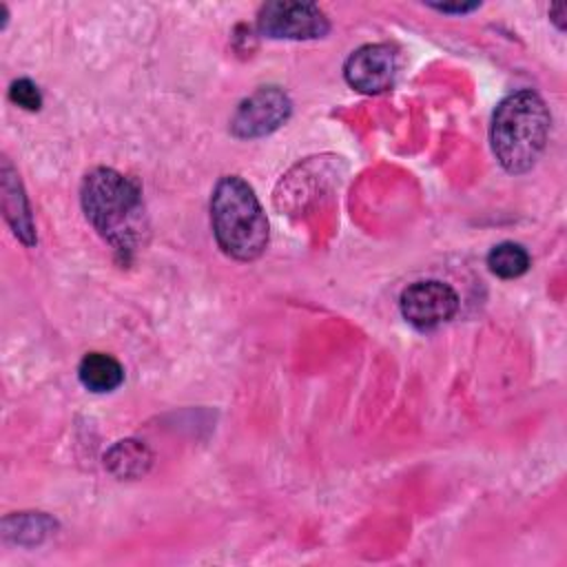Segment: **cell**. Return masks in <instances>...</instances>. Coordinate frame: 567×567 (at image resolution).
Masks as SVG:
<instances>
[{
	"label": "cell",
	"instance_id": "6da1fadb",
	"mask_svg": "<svg viewBox=\"0 0 567 567\" xmlns=\"http://www.w3.org/2000/svg\"><path fill=\"white\" fill-rule=\"evenodd\" d=\"M547 135L549 111L538 93L523 89L496 106L489 142L494 157L507 173H527L545 151Z\"/></svg>",
	"mask_w": 567,
	"mask_h": 567
},
{
	"label": "cell",
	"instance_id": "7a4b0ae2",
	"mask_svg": "<svg viewBox=\"0 0 567 567\" xmlns=\"http://www.w3.org/2000/svg\"><path fill=\"white\" fill-rule=\"evenodd\" d=\"M82 208L93 228L117 250H133L144 228V206L135 182L113 168H93L82 179Z\"/></svg>",
	"mask_w": 567,
	"mask_h": 567
},
{
	"label": "cell",
	"instance_id": "3957f363",
	"mask_svg": "<svg viewBox=\"0 0 567 567\" xmlns=\"http://www.w3.org/2000/svg\"><path fill=\"white\" fill-rule=\"evenodd\" d=\"M210 224L219 248L237 261H252L268 246L266 213L255 190L237 175H226L215 184Z\"/></svg>",
	"mask_w": 567,
	"mask_h": 567
},
{
	"label": "cell",
	"instance_id": "277c9868",
	"mask_svg": "<svg viewBox=\"0 0 567 567\" xmlns=\"http://www.w3.org/2000/svg\"><path fill=\"white\" fill-rule=\"evenodd\" d=\"M257 27L268 38L284 40H312L328 33L330 24L326 13L310 2H268L259 9Z\"/></svg>",
	"mask_w": 567,
	"mask_h": 567
},
{
	"label": "cell",
	"instance_id": "5b68a950",
	"mask_svg": "<svg viewBox=\"0 0 567 567\" xmlns=\"http://www.w3.org/2000/svg\"><path fill=\"white\" fill-rule=\"evenodd\" d=\"M401 315L419 330L436 328L450 321L458 310V295L443 281L427 279L408 286L401 292Z\"/></svg>",
	"mask_w": 567,
	"mask_h": 567
},
{
	"label": "cell",
	"instance_id": "8992f818",
	"mask_svg": "<svg viewBox=\"0 0 567 567\" xmlns=\"http://www.w3.org/2000/svg\"><path fill=\"white\" fill-rule=\"evenodd\" d=\"M290 115V100L277 86H261L248 95L233 115L230 128L237 137H261L279 128Z\"/></svg>",
	"mask_w": 567,
	"mask_h": 567
},
{
	"label": "cell",
	"instance_id": "52a82bcc",
	"mask_svg": "<svg viewBox=\"0 0 567 567\" xmlns=\"http://www.w3.org/2000/svg\"><path fill=\"white\" fill-rule=\"evenodd\" d=\"M399 73V55L390 44H365L350 53L343 66L346 82L361 93L388 91Z\"/></svg>",
	"mask_w": 567,
	"mask_h": 567
},
{
	"label": "cell",
	"instance_id": "ba28073f",
	"mask_svg": "<svg viewBox=\"0 0 567 567\" xmlns=\"http://www.w3.org/2000/svg\"><path fill=\"white\" fill-rule=\"evenodd\" d=\"M82 385L91 392H111L124 381V370L120 361L104 352H89L78 368Z\"/></svg>",
	"mask_w": 567,
	"mask_h": 567
},
{
	"label": "cell",
	"instance_id": "9c48e42d",
	"mask_svg": "<svg viewBox=\"0 0 567 567\" xmlns=\"http://www.w3.org/2000/svg\"><path fill=\"white\" fill-rule=\"evenodd\" d=\"M2 193L13 199V208L4 210L9 224L13 226V233L24 244H33V224H31L29 206H27V199H24V195L20 190V182L13 179V173H11L9 164H4V168H2Z\"/></svg>",
	"mask_w": 567,
	"mask_h": 567
},
{
	"label": "cell",
	"instance_id": "30bf717a",
	"mask_svg": "<svg viewBox=\"0 0 567 567\" xmlns=\"http://www.w3.org/2000/svg\"><path fill=\"white\" fill-rule=\"evenodd\" d=\"M489 270L501 279H516L527 272L529 268V255L520 244L503 241L496 244L487 255Z\"/></svg>",
	"mask_w": 567,
	"mask_h": 567
},
{
	"label": "cell",
	"instance_id": "8fae6325",
	"mask_svg": "<svg viewBox=\"0 0 567 567\" xmlns=\"http://www.w3.org/2000/svg\"><path fill=\"white\" fill-rule=\"evenodd\" d=\"M111 470L120 476H133L144 472V465L148 463L146 450L135 441H120L106 456Z\"/></svg>",
	"mask_w": 567,
	"mask_h": 567
},
{
	"label": "cell",
	"instance_id": "7c38bea8",
	"mask_svg": "<svg viewBox=\"0 0 567 567\" xmlns=\"http://www.w3.org/2000/svg\"><path fill=\"white\" fill-rule=\"evenodd\" d=\"M9 100L27 111H38L42 106V95L38 91V86L22 78V80H16L11 86H9Z\"/></svg>",
	"mask_w": 567,
	"mask_h": 567
},
{
	"label": "cell",
	"instance_id": "4fadbf2b",
	"mask_svg": "<svg viewBox=\"0 0 567 567\" xmlns=\"http://www.w3.org/2000/svg\"><path fill=\"white\" fill-rule=\"evenodd\" d=\"M436 11H441V13H467V11H472V9H476L478 4L476 2H472V4H432Z\"/></svg>",
	"mask_w": 567,
	"mask_h": 567
},
{
	"label": "cell",
	"instance_id": "5bb4252c",
	"mask_svg": "<svg viewBox=\"0 0 567 567\" xmlns=\"http://www.w3.org/2000/svg\"><path fill=\"white\" fill-rule=\"evenodd\" d=\"M563 11H565L563 7H554V9H551V13H556V18H554V20H556L558 29H563Z\"/></svg>",
	"mask_w": 567,
	"mask_h": 567
}]
</instances>
